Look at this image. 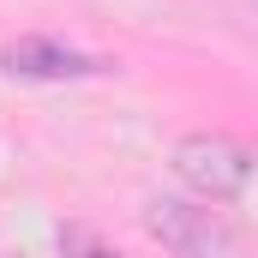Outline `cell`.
I'll return each instance as SVG.
<instances>
[{
	"instance_id": "obj_1",
	"label": "cell",
	"mask_w": 258,
	"mask_h": 258,
	"mask_svg": "<svg viewBox=\"0 0 258 258\" xmlns=\"http://www.w3.org/2000/svg\"><path fill=\"white\" fill-rule=\"evenodd\" d=\"M174 174L204 204H234L252 186V150L228 132H192V138L174 144Z\"/></svg>"
},
{
	"instance_id": "obj_2",
	"label": "cell",
	"mask_w": 258,
	"mask_h": 258,
	"mask_svg": "<svg viewBox=\"0 0 258 258\" xmlns=\"http://www.w3.org/2000/svg\"><path fill=\"white\" fill-rule=\"evenodd\" d=\"M144 228H150V234H156L174 258H246L240 234H234L210 204L150 198V204H144Z\"/></svg>"
},
{
	"instance_id": "obj_3",
	"label": "cell",
	"mask_w": 258,
	"mask_h": 258,
	"mask_svg": "<svg viewBox=\"0 0 258 258\" xmlns=\"http://www.w3.org/2000/svg\"><path fill=\"white\" fill-rule=\"evenodd\" d=\"M0 66H6L12 78H42V84L102 72V60H90V54H78V48H60V42H48V36H24V42H12V48L0 54Z\"/></svg>"
},
{
	"instance_id": "obj_4",
	"label": "cell",
	"mask_w": 258,
	"mask_h": 258,
	"mask_svg": "<svg viewBox=\"0 0 258 258\" xmlns=\"http://www.w3.org/2000/svg\"><path fill=\"white\" fill-rule=\"evenodd\" d=\"M60 246H66V258H120L114 246H102V240L84 234V228H60Z\"/></svg>"
}]
</instances>
